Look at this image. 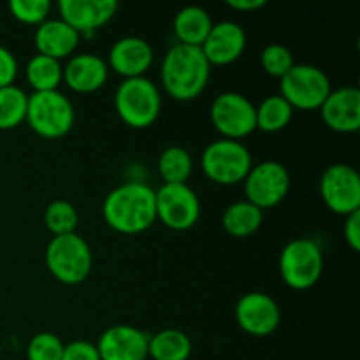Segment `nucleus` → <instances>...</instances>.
<instances>
[{"mask_svg": "<svg viewBox=\"0 0 360 360\" xmlns=\"http://www.w3.org/2000/svg\"><path fill=\"white\" fill-rule=\"evenodd\" d=\"M345 218V239L354 252H360V210Z\"/></svg>", "mask_w": 360, "mask_h": 360, "instance_id": "nucleus-34", "label": "nucleus"}, {"mask_svg": "<svg viewBox=\"0 0 360 360\" xmlns=\"http://www.w3.org/2000/svg\"><path fill=\"white\" fill-rule=\"evenodd\" d=\"M77 224H79V214L77 210L67 200H53L48 204L44 211V225L53 238L56 236L74 234Z\"/></svg>", "mask_w": 360, "mask_h": 360, "instance_id": "nucleus-28", "label": "nucleus"}, {"mask_svg": "<svg viewBox=\"0 0 360 360\" xmlns=\"http://www.w3.org/2000/svg\"><path fill=\"white\" fill-rule=\"evenodd\" d=\"M211 123L221 139L241 141L257 130L255 105L238 91H225L213 101L210 109Z\"/></svg>", "mask_w": 360, "mask_h": 360, "instance_id": "nucleus-9", "label": "nucleus"}, {"mask_svg": "<svg viewBox=\"0 0 360 360\" xmlns=\"http://www.w3.org/2000/svg\"><path fill=\"white\" fill-rule=\"evenodd\" d=\"M102 214L112 231L125 236L141 234L157 220L155 190L144 183H123L108 193Z\"/></svg>", "mask_w": 360, "mask_h": 360, "instance_id": "nucleus-1", "label": "nucleus"}, {"mask_svg": "<svg viewBox=\"0 0 360 360\" xmlns=\"http://www.w3.org/2000/svg\"><path fill=\"white\" fill-rule=\"evenodd\" d=\"M150 334L129 323H118L101 334L97 350L101 360H148Z\"/></svg>", "mask_w": 360, "mask_h": 360, "instance_id": "nucleus-14", "label": "nucleus"}, {"mask_svg": "<svg viewBox=\"0 0 360 360\" xmlns=\"http://www.w3.org/2000/svg\"><path fill=\"white\" fill-rule=\"evenodd\" d=\"M192 355V340L183 330L164 329L150 336L148 357L153 360H188Z\"/></svg>", "mask_w": 360, "mask_h": 360, "instance_id": "nucleus-23", "label": "nucleus"}, {"mask_svg": "<svg viewBox=\"0 0 360 360\" xmlns=\"http://www.w3.org/2000/svg\"><path fill=\"white\" fill-rule=\"evenodd\" d=\"M255 115L257 129L267 134H274L288 127V123L292 122V116H294V109L278 94L264 98L259 108H255Z\"/></svg>", "mask_w": 360, "mask_h": 360, "instance_id": "nucleus-26", "label": "nucleus"}, {"mask_svg": "<svg viewBox=\"0 0 360 360\" xmlns=\"http://www.w3.org/2000/svg\"><path fill=\"white\" fill-rule=\"evenodd\" d=\"M211 65L202 49L174 44L162 62V84L169 97L179 102L195 101L210 83Z\"/></svg>", "mask_w": 360, "mask_h": 360, "instance_id": "nucleus-2", "label": "nucleus"}, {"mask_svg": "<svg viewBox=\"0 0 360 360\" xmlns=\"http://www.w3.org/2000/svg\"><path fill=\"white\" fill-rule=\"evenodd\" d=\"M320 115L333 132H357L360 129V90L355 86L333 90L320 105Z\"/></svg>", "mask_w": 360, "mask_h": 360, "instance_id": "nucleus-17", "label": "nucleus"}, {"mask_svg": "<svg viewBox=\"0 0 360 360\" xmlns=\"http://www.w3.org/2000/svg\"><path fill=\"white\" fill-rule=\"evenodd\" d=\"M260 63L262 69L273 77H283L292 67L295 65L294 55L290 49L283 44H269L260 53Z\"/></svg>", "mask_w": 360, "mask_h": 360, "instance_id": "nucleus-29", "label": "nucleus"}, {"mask_svg": "<svg viewBox=\"0 0 360 360\" xmlns=\"http://www.w3.org/2000/svg\"><path fill=\"white\" fill-rule=\"evenodd\" d=\"M25 76H27L28 84L34 88V91L58 90L60 84L63 83L62 62L37 53L28 60Z\"/></svg>", "mask_w": 360, "mask_h": 360, "instance_id": "nucleus-24", "label": "nucleus"}, {"mask_svg": "<svg viewBox=\"0 0 360 360\" xmlns=\"http://www.w3.org/2000/svg\"><path fill=\"white\" fill-rule=\"evenodd\" d=\"M74 105L60 90L34 91L28 95L25 122L44 139H60L72 130Z\"/></svg>", "mask_w": 360, "mask_h": 360, "instance_id": "nucleus-5", "label": "nucleus"}, {"mask_svg": "<svg viewBox=\"0 0 360 360\" xmlns=\"http://www.w3.org/2000/svg\"><path fill=\"white\" fill-rule=\"evenodd\" d=\"M63 341L53 333H39L27 347L28 360H62Z\"/></svg>", "mask_w": 360, "mask_h": 360, "instance_id": "nucleus-30", "label": "nucleus"}, {"mask_svg": "<svg viewBox=\"0 0 360 360\" xmlns=\"http://www.w3.org/2000/svg\"><path fill=\"white\" fill-rule=\"evenodd\" d=\"M262 221L264 211L253 206L248 200L231 204L221 217V225H224L225 232L234 238H248V236L255 234Z\"/></svg>", "mask_w": 360, "mask_h": 360, "instance_id": "nucleus-22", "label": "nucleus"}, {"mask_svg": "<svg viewBox=\"0 0 360 360\" xmlns=\"http://www.w3.org/2000/svg\"><path fill=\"white\" fill-rule=\"evenodd\" d=\"M323 273V253L313 239L297 238L285 245L280 255V274L294 290L315 287Z\"/></svg>", "mask_w": 360, "mask_h": 360, "instance_id": "nucleus-7", "label": "nucleus"}, {"mask_svg": "<svg viewBox=\"0 0 360 360\" xmlns=\"http://www.w3.org/2000/svg\"><path fill=\"white\" fill-rule=\"evenodd\" d=\"M153 48L146 39L129 35L122 37L111 46L108 56V67L125 79L143 77L153 63Z\"/></svg>", "mask_w": 360, "mask_h": 360, "instance_id": "nucleus-16", "label": "nucleus"}, {"mask_svg": "<svg viewBox=\"0 0 360 360\" xmlns=\"http://www.w3.org/2000/svg\"><path fill=\"white\" fill-rule=\"evenodd\" d=\"M46 267L63 285H79L90 276L94 255L79 234L56 236L46 246Z\"/></svg>", "mask_w": 360, "mask_h": 360, "instance_id": "nucleus-3", "label": "nucleus"}, {"mask_svg": "<svg viewBox=\"0 0 360 360\" xmlns=\"http://www.w3.org/2000/svg\"><path fill=\"white\" fill-rule=\"evenodd\" d=\"M236 320L250 336L264 338L278 329L281 311L278 302L266 292H248L236 304Z\"/></svg>", "mask_w": 360, "mask_h": 360, "instance_id": "nucleus-13", "label": "nucleus"}, {"mask_svg": "<svg viewBox=\"0 0 360 360\" xmlns=\"http://www.w3.org/2000/svg\"><path fill=\"white\" fill-rule=\"evenodd\" d=\"M245 195L259 210H269L283 202L290 192V172L276 160L252 165L245 178Z\"/></svg>", "mask_w": 360, "mask_h": 360, "instance_id": "nucleus-10", "label": "nucleus"}, {"mask_svg": "<svg viewBox=\"0 0 360 360\" xmlns=\"http://www.w3.org/2000/svg\"><path fill=\"white\" fill-rule=\"evenodd\" d=\"M18 77V60L7 48L0 46V88L14 84Z\"/></svg>", "mask_w": 360, "mask_h": 360, "instance_id": "nucleus-33", "label": "nucleus"}, {"mask_svg": "<svg viewBox=\"0 0 360 360\" xmlns=\"http://www.w3.org/2000/svg\"><path fill=\"white\" fill-rule=\"evenodd\" d=\"M252 165V153L241 141H213L200 155L202 172L218 185L231 186L243 183Z\"/></svg>", "mask_w": 360, "mask_h": 360, "instance_id": "nucleus-6", "label": "nucleus"}, {"mask_svg": "<svg viewBox=\"0 0 360 360\" xmlns=\"http://www.w3.org/2000/svg\"><path fill=\"white\" fill-rule=\"evenodd\" d=\"M213 21H211L210 14L206 9L199 6H186L176 14L174 23H172V30L178 37V44L185 46H195L200 48L210 35Z\"/></svg>", "mask_w": 360, "mask_h": 360, "instance_id": "nucleus-21", "label": "nucleus"}, {"mask_svg": "<svg viewBox=\"0 0 360 360\" xmlns=\"http://www.w3.org/2000/svg\"><path fill=\"white\" fill-rule=\"evenodd\" d=\"M116 0H60V20L81 35H94L115 18Z\"/></svg>", "mask_w": 360, "mask_h": 360, "instance_id": "nucleus-15", "label": "nucleus"}, {"mask_svg": "<svg viewBox=\"0 0 360 360\" xmlns=\"http://www.w3.org/2000/svg\"><path fill=\"white\" fill-rule=\"evenodd\" d=\"M246 48V32L234 21L213 23L210 35L200 46L210 65H231L238 62Z\"/></svg>", "mask_w": 360, "mask_h": 360, "instance_id": "nucleus-18", "label": "nucleus"}, {"mask_svg": "<svg viewBox=\"0 0 360 360\" xmlns=\"http://www.w3.org/2000/svg\"><path fill=\"white\" fill-rule=\"evenodd\" d=\"M51 4L48 0H11L9 11L20 23L41 25L48 20Z\"/></svg>", "mask_w": 360, "mask_h": 360, "instance_id": "nucleus-31", "label": "nucleus"}, {"mask_svg": "<svg viewBox=\"0 0 360 360\" xmlns=\"http://www.w3.org/2000/svg\"><path fill=\"white\" fill-rule=\"evenodd\" d=\"M79 34L69 27L60 18L46 20L35 30V48L39 55L49 56L58 62L63 58H70L79 44Z\"/></svg>", "mask_w": 360, "mask_h": 360, "instance_id": "nucleus-20", "label": "nucleus"}, {"mask_svg": "<svg viewBox=\"0 0 360 360\" xmlns=\"http://www.w3.org/2000/svg\"><path fill=\"white\" fill-rule=\"evenodd\" d=\"M115 109L125 125L132 129H148L157 122L162 111L160 90L144 76L123 79L116 88Z\"/></svg>", "mask_w": 360, "mask_h": 360, "instance_id": "nucleus-4", "label": "nucleus"}, {"mask_svg": "<svg viewBox=\"0 0 360 360\" xmlns=\"http://www.w3.org/2000/svg\"><path fill=\"white\" fill-rule=\"evenodd\" d=\"M333 91L329 76L320 67L309 63H295L280 79V95L292 109L315 111L320 109Z\"/></svg>", "mask_w": 360, "mask_h": 360, "instance_id": "nucleus-8", "label": "nucleus"}, {"mask_svg": "<svg viewBox=\"0 0 360 360\" xmlns=\"http://www.w3.org/2000/svg\"><path fill=\"white\" fill-rule=\"evenodd\" d=\"M28 95L16 84L0 88V130H13L25 122Z\"/></svg>", "mask_w": 360, "mask_h": 360, "instance_id": "nucleus-27", "label": "nucleus"}, {"mask_svg": "<svg viewBox=\"0 0 360 360\" xmlns=\"http://www.w3.org/2000/svg\"><path fill=\"white\" fill-rule=\"evenodd\" d=\"M320 195L333 213L348 217L360 210V176L348 164H333L320 179Z\"/></svg>", "mask_w": 360, "mask_h": 360, "instance_id": "nucleus-12", "label": "nucleus"}, {"mask_svg": "<svg viewBox=\"0 0 360 360\" xmlns=\"http://www.w3.org/2000/svg\"><path fill=\"white\" fill-rule=\"evenodd\" d=\"M157 167L158 174L164 179V185H181L192 176V155L181 146H169L158 157Z\"/></svg>", "mask_w": 360, "mask_h": 360, "instance_id": "nucleus-25", "label": "nucleus"}, {"mask_svg": "<svg viewBox=\"0 0 360 360\" xmlns=\"http://www.w3.org/2000/svg\"><path fill=\"white\" fill-rule=\"evenodd\" d=\"M62 360H101V355L90 341H72L63 347Z\"/></svg>", "mask_w": 360, "mask_h": 360, "instance_id": "nucleus-32", "label": "nucleus"}, {"mask_svg": "<svg viewBox=\"0 0 360 360\" xmlns=\"http://www.w3.org/2000/svg\"><path fill=\"white\" fill-rule=\"evenodd\" d=\"M157 220L176 232L190 231L200 218V200L186 183L155 190Z\"/></svg>", "mask_w": 360, "mask_h": 360, "instance_id": "nucleus-11", "label": "nucleus"}, {"mask_svg": "<svg viewBox=\"0 0 360 360\" xmlns=\"http://www.w3.org/2000/svg\"><path fill=\"white\" fill-rule=\"evenodd\" d=\"M227 6L241 13H253L266 6V0H227Z\"/></svg>", "mask_w": 360, "mask_h": 360, "instance_id": "nucleus-35", "label": "nucleus"}, {"mask_svg": "<svg viewBox=\"0 0 360 360\" xmlns=\"http://www.w3.org/2000/svg\"><path fill=\"white\" fill-rule=\"evenodd\" d=\"M109 67L104 58L91 53L72 55L63 67V81L76 94H94L108 81Z\"/></svg>", "mask_w": 360, "mask_h": 360, "instance_id": "nucleus-19", "label": "nucleus"}]
</instances>
